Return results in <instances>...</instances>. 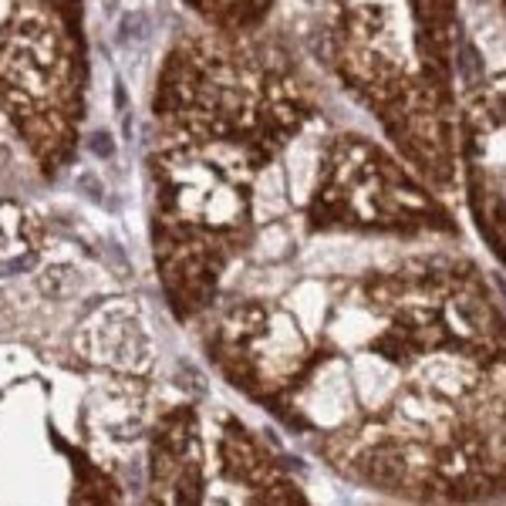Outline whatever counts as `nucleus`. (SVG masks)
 Listing matches in <instances>:
<instances>
[{
    "label": "nucleus",
    "instance_id": "nucleus-6",
    "mask_svg": "<svg viewBox=\"0 0 506 506\" xmlns=\"http://www.w3.org/2000/svg\"><path fill=\"white\" fill-rule=\"evenodd\" d=\"M78 182L85 186V189H88L91 199H102V193H98V182H95V176H88V172H85V176H78Z\"/></svg>",
    "mask_w": 506,
    "mask_h": 506
},
{
    "label": "nucleus",
    "instance_id": "nucleus-1",
    "mask_svg": "<svg viewBox=\"0 0 506 506\" xmlns=\"http://www.w3.org/2000/svg\"><path fill=\"white\" fill-rule=\"evenodd\" d=\"M226 378L337 480L402 506H506V325L469 270L399 263L240 300Z\"/></svg>",
    "mask_w": 506,
    "mask_h": 506
},
{
    "label": "nucleus",
    "instance_id": "nucleus-4",
    "mask_svg": "<svg viewBox=\"0 0 506 506\" xmlns=\"http://www.w3.org/2000/svg\"><path fill=\"white\" fill-rule=\"evenodd\" d=\"M118 38L125 41V44H132V41H145L149 38V17L145 14H125L122 17V31H118Z\"/></svg>",
    "mask_w": 506,
    "mask_h": 506
},
{
    "label": "nucleus",
    "instance_id": "nucleus-3",
    "mask_svg": "<svg viewBox=\"0 0 506 506\" xmlns=\"http://www.w3.org/2000/svg\"><path fill=\"white\" fill-rule=\"evenodd\" d=\"M68 287H75V277H71L68 267H51V270L41 277V290H44V294H51V297H61Z\"/></svg>",
    "mask_w": 506,
    "mask_h": 506
},
{
    "label": "nucleus",
    "instance_id": "nucleus-2",
    "mask_svg": "<svg viewBox=\"0 0 506 506\" xmlns=\"http://www.w3.org/2000/svg\"><path fill=\"white\" fill-rule=\"evenodd\" d=\"M145 506H314L280 455L240 418L203 426L189 405L152 432Z\"/></svg>",
    "mask_w": 506,
    "mask_h": 506
},
{
    "label": "nucleus",
    "instance_id": "nucleus-5",
    "mask_svg": "<svg viewBox=\"0 0 506 506\" xmlns=\"http://www.w3.org/2000/svg\"><path fill=\"white\" fill-rule=\"evenodd\" d=\"M91 152H95V156H102V159L112 156V152H115V142H112V135H108V132H98V135H91Z\"/></svg>",
    "mask_w": 506,
    "mask_h": 506
},
{
    "label": "nucleus",
    "instance_id": "nucleus-7",
    "mask_svg": "<svg viewBox=\"0 0 506 506\" xmlns=\"http://www.w3.org/2000/svg\"><path fill=\"white\" fill-rule=\"evenodd\" d=\"M375 506H402V503H375Z\"/></svg>",
    "mask_w": 506,
    "mask_h": 506
}]
</instances>
